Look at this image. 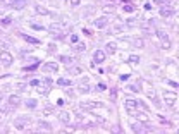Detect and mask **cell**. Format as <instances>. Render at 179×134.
I'll use <instances>...</instances> for the list:
<instances>
[{
    "instance_id": "ee69618b",
    "label": "cell",
    "mask_w": 179,
    "mask_h": 134,
    "mask_svg": "<svg viewBox=\"0 0 179 134\" xmlns=\"http://www.w3.org/2000/svg\"><path fill=\"white\" fill-rule=\"evenodd\" d=\"M98 90H107V84H103V83H100V84H98Z\"/></svg>"
},
{
    "instance_id": "8d00e7d4",
    "label": "cell",
    "mask_w": 179,
    "mask_h": 134,
    "mask_svg": "<svg viewBox=\"0 0 179 134\" xmlns=\"http://www.w3.org/2000/svg\"><path fill=\"white\" fill-rule=\"evenodd\" d=\"M157 36H159V38H162V40H167V34H165L164 31H157Z\"/></svg>"
},
{
    "instance_id": "277c9868",
    "label": "cell",
    "mask_w": 179,
    "mask_h": 134,
    "mask_svg": "<svg viewBox=\"0 0 179 134\" xmlns=\"http://www.w3.org/2000/svg\"><path fill=\"white\" fill-rule=\"evenodd\" d=\"M7 5L10 7V9H16V10H21V9H24L28 3H26V0H9L7 2Z\"/></svg>"
},
{
    "instance_id": "4fadbf2b",
    "label": "cell",
    "mask_w": 179,
    "mask_h": 134,
    "mask_svg": "<svg viewBox=\"0 0 179 134\" xmlns=\"http://www.w3.org/2000/svg\"><path fill=\"white\" fill-rule=\"evenodd\" d=\"M34 10H36L38 14H41V15H53L48 9H45V7H41V5H36V7H34Z\"/></svg>"
},
{
    "instance_id": "9a60e30c",
    "label": "cell",
    "mask_w": 179,
    "mask_h": 134,
    "mask_svg": "<svg viewBox=\"0 0 179 134\" xmlns=\"http://www.w3.org/2000/svg\"><path fill=\"white\" fill-rule=\"evenodd\" d=\"M164 98H165V103H167L169 107H172V105H174V102H176V96H174V95H171V93H164Z\"/></svg>"
},
{
    "instance_id": "bcb514c9",
    "label": "cell",
    "mask_w": 179,
    "mask_h": 134,
    "mask_svg": "<svg viewBox=\"0 0 179 134\" xmlns=\"http://www.w3.org/2000/svg\"><path fill=\"white\" fill-rule=\"evenodd\" d=\"M2 100H3V96H2V93H0V103H2Z\"/></svg>"
},
{
    "instance_id": "ab89813d",
    "label": "cell",
    "mask_w": 179,
    "mask_h": 134,
    "mask_svg": "<svg viewBox=\"0 0 179 134\" xmlns=\"http://www.w3.org/2000/svg\"><path fill=\"white\" fill-rule=\"evenodd\" d=\"M29 84L34 88V86H38V84H40V79H31V83H29Z\"/></svg>"
},
{
    "instance_id": "7bdbcfd3",
    "label": "cell",
    "mask_w": 179,
    "mask_h": 134,
    "mask_svg": "<svg viewBox=\"0 0 179 134\" xmlns=\"http://www.w3.org/2000/svg\"><path fill=\"white\" fill-rule=\"evenodd\" d=\"M79 2H81V0H71V5L76 7V5H79Z\"/></svg>"
},
{
    "instance_id": "d4e9b609",
    "label": "cell",
    "mask_w": 179,
    "mask_h": 134,
    "mask_svg": "<svg viewBox=\"0 0 179 134\" xmlns=\"http://www.w3.org/2000/svg\"><path fill=\"white\" fill-rule=\"evenodd\" d=\"M84 48H86V45H84V43H79V41H78V43H74V50H78V52H83Z\"/></svg>"
},
{
    "instance_id": "2e32d148",
    "label": "cell",
    "mask_w": 179,
    "mask_h": 134,
    "mask_svg": "<svg viewBox=\"0 0 179 134\" xmlns=\"http://www.w3.org/2000/svg\"><path fill=\"white\" fill-rule=\"evenodd\" d=\"M59 121L64 122V124H69V122H71V115H69V112H62V114H59Z\"/></svg>"
},
{
    "instance_id": "ba28073f",
    "label": "cell",
    "mask_w": 179,
    "mask_h": 134,
    "mask_svg": "<svg viewBox=\"0 0 179 134\" xmlns=\"http://www.w3.org/2000/svg\"><path fill=\"white\" fill-rule=\"evenodd\" d=\"M76 121H78L79 124H84V126H93V122H91L84 114H76Z\"/></svg>"
},
{
    "instance_id": "cb8c5ba5",
    "label": "cell",
    "mask_w": 179,
    "mask_h": 134,
    "mask_svg": "<svg viewBox=\"0 0 179 134\" xmlns=\"http://www.w3.org/2000/svg\"><path fill=\"white\" fill-rule=\"evenodd\" d=\"M133 45H134L136 48H141V46H143V40H141V38H134V40H133Z\"/></svg>"
},
{
    "instance_id": "3957f363",
    "label": "cell",
    "mask_w": 179,
    "mask_h": 134,
    "mask_svg": "<svg viewBox=\"0 0 179 134\" xmlns=\"http://www.w3.org/2000/svg\"><path fill=\"white\" fill-rule=\"evenodd\" d=\"M81 105V108H90V110H93V108H103V103H100V102H81L79 103Z\"/></svg>"
},
{
    "instance_id": "7402d4cb",
    "label": "cell",
    "mask_w": 179,
    "mask_h": 134,
    "mask_svg": "<svg viewBox=\"0 0 179 134\" xmlns=\"http://www.w3.org/2000/svg\"><path fill=\"white\" fill-rule=\"evenodd\" d=\"M24 103H26V107H28V108H36V105H38V102H36V100H26Z\"/></svg>"
},
{
    "instance_id": "c3c4849f",
    "label": "cell",
    "mask_w": 179,
    "mask_h": 134,
    "mask_svg": "<svg viewBox=\"0 0 179 134\" xmlns=\"http://www.w3.org/2000/svg\"><path fill=\"white\" fill-rule=\"evenodd\" d=\"M124 2H126V0H124Z\"/></svg>"
},
{
    "instance_id": "83f0119b",
    "label": "cell",
    "mask_w": 179,
    "mask_h": 134,
    "mask_svg": "<svg viewBox=\"0 0 179 134\" xmlns=\"http://www.w3.org/2000/svg\"><path fill=\"white\" fill-rule=\"evenodd\" d=\"M48 29H50V31H60V29H62V26H60V24H50V26H48Z\"/></svg>"
},
{
    "instance_id": "7c38bea8",
    "label": "cell",
    "mask_w": 179,
    "mask_h": 134,
    "mask_svg": "<svg viewBox=\"0 0 179 134\" xmlns=\"http://www.w3.org/2000/svg\"><path fill=\"white\" fill-rule=\"evenodd\" d=\"M147 96H148V98H150L155 105H159V103H160V102H159V96H157V93H155L153 90H148V91H147Z\"/></svg>"
},
{
    "instance_id": "d590c367",
    "label": "cell",
    "mask_w": 179,
    "mask_h": 134,
    "mask_svg": "<svg viewBox=\"0 0 179 134\" xmlns=\"http://www.w3.org/2000/svg\"><path fill=\"white\" fill-rule=\"evenodd\" d=\"M129 62H133V64H138V62H140V57H138V55H131Z\"/></svg>"
},
{
    "instance_id": "484cf974",
    "label": "cell",
    "mask_w": 179,
    "mask_h": 134,
    "mask_svg": "<svg viewBox=\"0 0 179 134\" xmlns=\"http://www.w3.org/2000/svg\"><path fill=\"white\" fill-rule=\"evenodd\" d=\"M60 62H64V64H72V57H69V55H62V57H60Z\"/></svg>"
},
{
    "instance_id": "52a82bcc",
    "label": "cell",
    "mask_w": 179,
    "mask_h": 134,
    "mask_svg": "<svg viewBox=\"0 0 179 134\" xmlns=\"http://www.w3.org/2000/svg\"><path fill=\"white\" fill-rule=\"evenodd\" d=\"M105 57H107V53H105L103 50H97V52L93 53V62H95V64H102V62L105 60Z\"/></svg>"
},
{
    "instance_id": "d6a6232c",
    "label": "cell",
    "mask_w": 179,
    "mask_h": 134,
    "mask_svg": "<svg viewBox=\"0 0 179 134\" xmlns=\"http://www.w3.org/2000/svg\"><path fill=\"white\" fill-rule=\"evenodd\" d=\"M157 5H169L171 3V0H153Z\"/></svg>"
},
{
    "instance_id": "1f68e13d",
    "label": "cell",
    "mask_w": 179,
    "mask_h": 134,
    "mask_svg": "<svg viewBox=\"0 0 179 134\" xmlns=\"http://www.w3.org/2000/svg\"><path fill=\"white\" fill-rule=\"evenodd\" d=\"M162 48H164V50H169V48H171V41H169V38L162 41Z\"/></svg>"
},
{
    "instance_id": "d6986e66",
    "label": "cell",
    "mask_w": 179,
    "mask_h": 134,
    "mask_svg": "<svg viewBox=\"0 0 179 134\" xmlns=\"http://www.w3.org/2000/svg\"><path fill=\"white\" fill-rule=\"evenodd\" d=\"M116 50H117V45H116L114 41H109V43H107V52H109V53H116Z\"/></svg>"
},
{
    "instance_id": "f546056e",
    "label": "cell",
    "mask_w": 179,
    "mask_h": 134,
    "mask_svg": "<svg viewBox=\"0 0 179 134\" xmlns=\"http://www.w3.org/2000/svg\"><path fill=\"white\" fill-rule=\"evenodd\" d=\"M128 90H129V91H136V93H138V91H141V88H140L138 84H129V86H128Z\"/></svg>"
},
{
    "instance_id": "836d02e7",
    "label": "cell",
    "mask_w": 179,
    "mask_h": 134,
    "mask_svg": "<svg viewBox=\"0 0 179 134\" xmlns=\"http://www.w3.org/2000/svg\"><path fill=\"white\" fill-rule=\"evenodd\" d=\"M93 12H95V7H86V9H84V12H83V14H84V15H86V14H93Z\"/></svg>"
},
{
    "instance_id": "30bf717a",
    "label": "cell",
    "mask_w": 179,
    "mask_h": 134,
    "mask_svg": "<svg viewBox=\"0 0 179 134\" xmlns=\"http://www.w3.org/2000/svg\"><path fill=\"white\" fill-rule=\"evenodd\" d=\"M59 69V65L55 64V62H47V64H43V71H47V72H55Z\"/></svg>"
},
{
    "instance_id": "6da1fadb",
    "label": "cell",
    "mask_w": 179,
    "mask_h": 134,
    "mask_svg": "<svg viewBox=\"0 0 179 134\" xmlns=\"http://www.w3.org/2000/svg\"><path fill=\"white\" fill-rule=\"evenodd\" d=\"M29 122H31V117L29 115H22V117H17L14 121V126H16V129H24L26 124H29Z\"/></svg>"
},
{
    "instance_id": "44dd1931",
    "label": "cell",
    "mask_w": 179,
    "mask_h": 134,
    "mask_svg": "<svg viewBox=\"0 0 179 134\" xmlns=\"http://www.w3.org/2000/svg\"><path fill=\"white\" fill-rule=\"evenodd\" d=\"M78 90H79V91H81V93H88V91H90V90H91V88H90V86H88V84H86V83H81V84H79V86H78Z\"/></svg>"
},
{
    "instance_id": "5b68a950",
    "label": "cell",
    "mask_w": 179,
    "mask_h": 134,
    "mask_svg": "<svg viewBox=\"0 0 179 134\" xmlns=\"http://www.w3.org/2000/svg\"><path fill=\"white\" fill-rule=\"evenodd\" d=\"M159 12H160V15H164V17L174 15V9L169 7V5H160V7H159Z\"/></svg>"
},
{
    "instance_id": "b9f144b4",
    "label": "cell",
    "mask_w": 179,
    "mask_h": 134,
    "mask_svg": "<svg viewBox=\"0 0 179 134\" xmlns=\"http://www.w3.org/2000/svg\"><path fill=\"white\" fill-rule=\"evenodd\" d=\"M43 83H45V84H47V86H50V84H52V83H53V81H52V79H50V77H45V79H43Z\"/></svg>"
},
{
    "instance_id": "8fae6325",
    "label": "cell",
    "mask_w": 179,
    "mask_h": 134,
    "mask_svg": "<svg viewBox=\"0 0 179 134\" xmlns=\"http://www.w3.org/2000/svg\"><path fill=\"white\" fill-rule=\"evenodd\" d=\"M107 22H109V19L103 15V17H98V19L95 21V26H97V28H100V29H103V28L107 26Z\"/></svg>"
},
{
    "instance_id": "e575fe53",
    "label": "cell",
    "mask_w": 179,
    "mask_h": 134,
    "mask_svg": "<svg viewBox=\"0 0 179 134\" xmlns=\"http://www.w3.org/2000/svg\"><path fill=\"white\" fill-rule=\"evenodd\" d=\"M31 26H33V29H36V31H45V28H43V26H40V24H34V22H33Z\"/></svg>"
},
{
    "instance_id": "f1b7e54d",
    "label": "cell",
    "mask_w": 179,
    "mask_h": 134,
    "mask_svg": "<svg viewBox=\"0 0 179 134\" xmlns=\"http://www.w3.org/2000/svg\"><path fill=\"white\" fill-rule=\"evenodd\" d=\"M38 65H40V62H34L33 65H29V67H24V71H26V72H31V71H34Z\"/></svg>"
},
{
    "instance_id": "e0dca14e",
    "label": "cell",
    "mask_w": 179,
    "mask_h": 134,
    "mask_svg": "<svg viewBox=\"0 0 179 134\" xmlns=\"http://www.w3.org/2000/svg\"><path fill=\"white\" fill-rule=\"evenodd\" d=\"M38 131H52V126L45 121H40L38 122Z\"/></svg>"
},
{
    "instance_id": "9c48e42d",
    "label": "cell",
    "mask_w": 179,
    "mask_h": 134,
    "mask_svg": "<svg viewBox=\"0 0 179 134\" xmlns=\"http://www.w3.org/2000/svg\"><path fill=\"white\" fill-rule=\"evenodd\" d=\"M7 102H9L10 107H19V105H21V98H19L17 95H10V96L7 98Z\"/></svg>"
},
{
    "instance_id": "ac0fdd59",
    "label": "cell",
    "mask_w": 179,
    "mask_h": 134,
    "mask_svg": "<svg viewBox=\"0 0 179 134\" xmlns=\"http://www.w3.org/2000/svg\"><path fill=\"white\" fill-rule=\"evenodd\" d=\"M57 84H59V86H64V88H67V86H71L72 83H71L67 77H60V79L57 81Z\"/></svg>"
},
{
    "instance_id": "74e56055",
    "label": "cell",
    "mask_w": 179,
    "mask_h": 134,
    "mask_svg": "<svg viewBox=\"0 0 179 134\" xmlns=\"http://www.w3.org/2000/svg\"><path fill=\"white\" fill-rule=\"evenodd\" d=\"M116 9L112 7V5H107V7H103V12H114Z\"/></svg>"
},
{
    "instance_id": "60d3db41",
    "label": "cell",
    "mask_w": 179,
    "mask_h": 134,
    "mask_svg": "<svg viewBox=\"0 0 179 134\" xmlns=\"http://www.w3.org/2000/svg\"><path fill=\"white\" fill-rule=\"evenodd\" d=\"M71 41H72V43H78V41H79L78 34H72V36H71Z\"/></svg>"
},
{
    "instance_id": "4316f807",
    "label": "cell",
    "mask_w": 179,
    "mask_h": 134,
    "mask_svg": "<svg viewBox=\"0 0 179 134\" xmlns=\"http://www.w3.org/2000/svg\"><path fill=\"white\" fill-rule=\"evenodd\" d=\"M69 72H71V74H74V76H79V74H81V67H71V69H69Z\"/></svg>"
},
{
    "instance_id": "603a6c76",
    "label": "cell",
    "mask_w": 179,
    "mask_h": 134,
    "mask_svg": "<svg viewBox=\"0 0 179 134\" xmlns=\"http://www.w3.org/2000/svg\"><path fill=\"white\" fill-rule=\"evenodd\" d=\"M9 45H10V41H9V40H0V50H7V48H9Z\"/></svg>"
},
{
    "instance_id": "7dc6e473",
    "label": "cell",
    "mask_w": 179,
    "mask_h": 134,
    "mask_svg": "<svg viewBox=\"0 0 179 134\" xmlns=\"http://www.w3.org/2000/svg\"><path fill=\"white\" fill-rule=\"evenodd\" d=\"M0 34H2V29H0Z\"/></svg>"
},
{
    "instance_id": "ffe728a7",
    "label": "cell",
    "mask_w": 179,
    "mask_h": 134,
    "mask_svg": "<svg viewBox=\"0 0 179 134\" xmlns=\"http://www.w3.org/2000/svg\"><path fill=\"white\" fill-rule=\"evenodd\" d=\"M34 88H36V91H38V93L45 95V93H48V88H50V86H47V84H45V86H41V83H40V84H38V86H34Z\"/></svg>"
},
{
    "instance_id": "4dcf8cb0",
    "label": "cell",
    "mask_w": 179,
    "mask_h": 134,
    "mask_svg": "<svg viewBox=\"0 0 179 134\" xmlns=\"http://www.w3.org/2000/svg\"><path fill=\"white\" fill-rule=\"evenodd\" d=\"M114 31H122V22H121V21H116V24H114Z\"/></svg>"
},
{
    "instance_id": "8992f818",
    "label": "cell",
    "mask_w": 179,
    "mask_h": 134,
    "mask_svg": "<svg viewBox=\"0 0 179 134\" xmlns=\"http://www.w3.org/2000/svg\"><path fill=\"white\" fill-rule=\"evenodd\" d=\"M0 60H2V64L7 67V65L12 64V55H10L7 50H2V53H0Z\"/></svg>"
},
{
    "instance_id": "5bb4252c",
    "label": "cell",
    "mask_w": 179,
    "mask_h": 134,
    "mask_svg": "<svg viewBox=\"0 0 179 134\" xmlns=\"http://www.w3.org/2000/svg\"><path fill=\"white\" fill-rule=\"evenodd\" d=\"M19 36H21V38H22L24 41L31 43V45H38V43H40V41H38L36 38H33V36H28V34H24V33H22V34H19Z\"/></svg>"
},
{
    "instance_id": "f6af8a7d",
    "label": "cell",
    "mask_w": 179,
    "mask_h": 134,
    "mask_svg": "<svg viewBox=\"0 0 179 134\" xmlns=\"http://www.w3.org/2000/svg\"><path fill=\"white\" fill-rule=\"evenodd\" d=\"M0 117H5V110H0Z\"/></svg>"
},
{
    "instance_id": "f35d334b",
    "label": "cell",
    "mask_w": 179,
    "mask_h": 134,
    "mask_svg": "<svg viewBox=\"0 0 179 134\" xmlns=\"http://www.w3.org/2000/svg\"><path fill=\"white\" fill-rule=\"evenodd\" d=\"M124 10L126 12H133L134 10V5H124Z\"/></svg>"
},
{
    "instance_id": "7a4b0ae2",
    "label": "cell",
    "mask_w": 179,
    "mask_h": 134,
    "mask_svg": "<svg viewBox=\"0 0 179 134\" xmlns=\"http://www.w3.org/2000/svg\"><path fill=\"white\" fill-rule=\"evenodd\" d=\"M126 110H128L129 114L134 115V114L138 112V102L133 100V98H128V100H126Z\"/></svg>"
}]
</instances>
